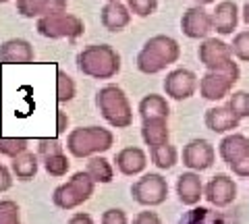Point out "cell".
Returning <instances> with one entry per match:
<instances>
[{
  "label": "cell",
  "mask_w": 249,
  "mask_h": 224,
  "mask_svg": "<svg viewBox=\"0 0 249 224\" xmlns=\"http://www.w3.org/2000/svg\"><path fill=\"white\" fill-rule=\"evenodd\" d=\"M178 58H181V46H178V42L170 35L158 34V35H152L142 46L135 65L139 69V73L156 75V73L166 71L170 65L178 63Z\"/></svg>",
  "instance_id": "6da1fadb"
},
{
  "label": "cell",
  "mask_w": 249,
  "mask_h": 224,
  "mask_svg": "<svg viewBox=\"0 0 249 224\" xmlns=\"http://www.w3.org/2000/svg\"><path fill=\"white\" fill-rule=\"evenodd\" d=\"M121 67V54L110 44H91L77 54V69L91 79H112Z\"/></svg>",
  "instance_id": "7a4b0ae2"
},
{
  "label": "cell",
  "mask_w": 249,
  "mask_h": 224,
  "mask_svg": "<svg viewBox=\"0 0 249 224\" xmlns=\"http://www.w3.org/2000/svg\"><path fill=\"white\" fill-rule=\"evenodd\" d=\"M96 106L98 112L108 125L114 129H127L133 125V108L124 89L108 83V86L100 87L96 94Z\"/></svg>",
  "instance_id": "3957f363"
},
{
  "label": "cell",
  "mask_w": 249,
  "mask_h": 224,
  "mask_svg": "<svg viewBox=\"0 0 249 224\" xmlns=\"http://www.w3.org/2000/svg\"><path fill=\"white\" fill-rule=\"evenodd\" d=\"M114 145V133L100 125L77 127L67 135V150L73 158H91Z\"/></svg>",
  "instance_id": "277c9868"
},
{
  "label": "cell",
  "mask_w": 249,
  "mask_h": 224,
  "mask_svg": "<svg viewBox=\"0 0 249 224\" xmlns=\"http://www.w3.org/2000/svg\"><path fill=\"white\" fill-rule=\"evenodd\" d=\"M93 191H96V181L85 172L79 171L75 172L71 179H67V183L58 185L52 193V204L58 210H75V207L83 206L85 202H89Z\"/></svg>",
  "instance_id": "5b68a950"
},
{
  "label": "cell",
  "mask_w": 249,
  "mask_h": 224,
  "mask_svg": "<svg viewBox=\"0 0 249 224\" xmlns=\"http://www.w3.org/2000/svg\"><path fill=\"white\" fill-rule=\"evenodd\" d=\"M218 154L232 174L239 179H249V137L237 131L224 135L222 141L218 143Z\"/></svg>",
  "instance_id": "8992f818"
},
{
  "label": "cell",
  "mask_w": 249,
  "mask_h": 224,
  "mask_svg": "<svg viewBox=\"0 0 249 224\" xmlns=\"http://www.w3.org/2000/svg\"><path fill=\"white\" fill-rule=\"evenodd\" d=\"M36 29L42 37H50V40H77L79 35H83L85 25L83 21L71 13H56V15H48V17L37 19Z\"/></svg>",
  "instance_id": "52a82bcc"
},
{
  "label": "cell",
  "mask_w": 249,
  "mask_h": 224,
  "mask_svg": "<svg viewBox=\"0 0 249 224\" xmlns=\"http://www.w3.org/2000/svg\"><path fill=\"white\" fill-rule=\"evenodd\" d=\"M197 58L208 71H241L239 65L232 60L231 44L218 40V37H206L199 44Z\"/></svg>",
  "instance_id": "ba28073f"
},
{
  "label": "cell",
  "mask_w": 249,
  "mask_h": 224,
  "mask_svg": "<svg viewBox=\"0 0 249 224\" xmlns=\"http://www.w3.org/2000/svg\"><path fill=\"white\" fill-rule=\"evenodd\" d=\"M131 195L139 206L156 207L168 199V183L158 172H145L142 179L131 185Z\"/></svg>",
  "instance_id": "9c48e42d"
},
{
  "label": "cell",
  "mask_w": 249,
  "mask_h": 224,
  "mask_svg": "<svg viewBox=\"0 0 249 224\" xmlns=\"http://www.w3.org/2000/svg\"><path fill=\"white\" fill-rule=\"evenodd\" d=\"M239 79L241 71H208L199 79V96L208 102H220L232 94Z\"/></svg>",
  "instance_id": "30bf717a"
},
{
  "label": "cell",
  "mask_w": 249,
  "mask_h": 224,
  "mask_svg": "<svg viewBox=\"0 0 249 224\" xmlns=\"http://www.w3.org/2000/svg\"><path fill=\"white\" fill-rule=\"evenodd\" d=\"M162 87H164V94L170 100L185 102V100L196 96V91L199 89V79H197V75L193 73L191 69L181 67V69H173V71L166 75Z\"/></svg>",
  "instance_id": "8fae6325"
},
{
  "label": "cell",
  "mask_w": 249,
  "mask_h": 224,
  "mask_svg": "<svg viewBox=\"0 0 249 224\" xmlns=\"http://www.w3.org/2000/svg\"><path fill=\"white\" fill-rule=\"evenodd\" d=\"M183 164L193 172H204L208 168H212L216 162V150L208 139H191L187 145H183V154H181Z\"/></svg>",
  "instance_id": "7c38bea8"
},
{
  "label": "cell",
  "mask_w": 249,
  "mask_h": 224,
  "mask_svg": "<svg viewBox=\"0 0 249 224\" xmlns=\"http://www.w3.org/2000/svg\"><path fill=\"white\" fill-rule=\"evenodd\" d=\"M181 32L189 37V40H206V37L214 32L212 15L204 11V6H191L187 9L181 17Z\"/></svg>",
  "instance_id": "4fadbf2b"
},
{
  "label": "cell",
  "mask_w": 249,
  "mask_h": 224,
  "mask_svg": "<svg viewBox=\"0 0 249 224\" xmlns=\"http://www.w3.org/2000/svg\"><path fill=\"white\" fill-rule=\"evenodd\" d=\"M204 197L210 206L227 207L237 199V183L229 174H216L206 183Z\"/></svg>",
  "instance_id": "5bb4252c"
},
{
  "label": "cell",
  "mask_w": 249,
  "mask_h": 224,
  "mask_svg": "<svg viewBox=\"0 0 249 224\" xmlns=\"http://www.w3.org/2000/svg\"><path fill=\"white\" fill-rule=\"evenodd\" d=\"M34 60V46L23 37H13L0 44V65H31Z\"/></svg>",
  "instance_id": "9a60e30c"
},
{
  "label": "cell",
  "mask_w": 249,
  "mask_h": 224,
  "mask_svg": "<svg viewBox=\"0 0 249 224\" xmlns=\"http://www.w3.org/2000/svg\"><path fill=\"white\" fill-rule=\"evenodd\" d=\"M114 166H116V171L124 176H137L145 171L147 154L142 148L129 145V148L119 150V154L114 156Z\"/></svg>",
  "instance_id": "2e32d148"
},
{
  "label": "cell",
  "mask_w": 249,
  "mask_h": 224,
  "mask_svg": "<svg viewBox=\"0 0 249 224\" xmlns=\"http://www.w3.org/2000/svg\"><path fill=\"white\" fill-rule=\"evenodd\" d=\"M204 187L206 185L201 183L199 179V172H193V171H187L177 179V195H178V202L183 206H189V207H196L201 197H204Z\"/></svg>",
  "instance_id": "e0dca14e"
},
{
  "label": "cell",
  "mask_w": 249,
  "mask_h": 224,
  "mask_svg": "<svg viewBox=\"0 0 249 224\" xmlns=\"http://www.w3.org/2000/svg\"><path fill=\"white\" fill-rule=\"evenodd\" d=\"M67 0H17V13L27 19H42L48 15L65 13Z\"/></svg>",
  "instance_id": "ac0fdd59"
},
{
  "label": "cell",
  "mask_w": 249,
  "mask_h": 224,
  "mask_svg": "<svg viewBox=\"0 0 249 224\" xmlns=\"http://www.w3.org/2000/svg\"><path fill=\"white\" fill-rule=\"evenodd\" d=\"M204 122L212 133H232L235 129H239V119L232 114L229 106H214L208 108L204 114Z\"/></svg>",
  "instance_id": "d6986e66"
},
{
  "label": "cell",
  "mask_w": 249,
  "mask_h": 224,
  "mask_svg": "<svg viewBox=\"0 0 249 224\" xmlns=\"http://www.w3.org/2000/svg\"><path fill=\"white\" fill-rule=\"evenodd\" d=\"M212 23H214V32L220 35H231L237 29L239 23V6L232 0H222L216 4V9L212 13Z\"/></svg>",
  "instance_id": "ffe728a7"
},
{
  "label": "cell",
  "mask_w": 249,
  "mask_h": 224,
  "mask_svg": "<svg viewBox=\"0 0 249 224\" xmlns=\"http://www.w3.org/2000/svg\"><path fill=\"white\" fill-rule=\"evenodd\" d=\"M100 21L108 32H123L131 23L129 6H124L121 0L119 2H106V6L100 11Z\"/></svg>",
  "instance_id": "44dd1931"
},
{
  "label": "cell",
  "mask_w": 249,
  "mask_h": 224,
  "mask_svg": "<svg viewBox=\"0 0 249 224\" xmlns=\"http://www.w3.org/2000/svg\"><path fill=\"white\" fill-rule=\"evenodd\" d=\"M170 129L168 119H145L142 121V139L147 148H158L168 143Z\"/></svg>",
  "instance_id": "7402d4cb"
},
{
  "label": "cell",
  "mask_w": 249,
  "mask_h": 224,
  "mask_svg": "<svg viewBox=\"0 0 249 224\" xmlns=\"http://www.w3.org/2000/svg\"><path fill=\"white\" fill-rule=\"evenodd\" d=\"M137 112H139V117H142V121H145V119H168L170 106H168V100L164 96L147 94L139 100Z\"/></svg>",
  "instance_id": "603a6c76"
},
{
  "label": "cell",
  "mask_w": 249,
  "mask_h": 224,
  "mask_svg": "<svg viewBox=\"0 0 249 224\" xmlns=\"http://www.w3.org/2000/svg\"><path fill=\"white\" fill-rule=\"evenodd\" d=\"M177 224H229L227 216L206 206H196L189 212H185Z\"/></svg>",
  "instance_id": "cb8c5ba5"
},
{
  "label": "cell",
  "mask_w": 249,
  "mask_h": 224,
  "mask_svg": "<svg viewBox=\"0 0 249 224\" xmlns=\"http://www.w3.org/2000/svg\"><path fill=\"white\" fill-rule=\"evenodd\" d=\"M11 171H13V174L17 176L19 181H31L37 174V171H40V160H37V154L27 150L25 154L13 158L11 160Z\"/></svg>",
  "instance_id": "d4e9b609"
},
{
  "label": "cell",
  "mask_w": 249,
  "mask_h": 224,
  "mask_svg": "<svg viewBox=\"0 0 249 224\" xmlns=\"http://www.w3.org/2000/svg\"><path fill=\"white\" fill-rule=\"evenodd\" d=\"M85 172H88L96 185H108L114 179V166L110 160H106L104 156H91L88 160V166H85Z\"/></svg>",
  "instance_id": "484cf974"
},
{
  "label": "cell",
  "mask_w": 249,
  "mask_h": 224,
  "mask_svg": "<svg viewBox=\"0 0 249 224\" xmlns=\"http://www.w3.org/2000/svg\"><path fill=\"white\" fill-rule=\"evenodd\" d=\"M150 158H152V164H156L160 171H170L178 162V150L173 143H164V145H158V148H150Z\"/></svg>",
  "instance_id": "4316f807"
},
{
  "label": "cell",
  "mask_w": 249,
  "mask_h": 224,
  "mask_svg": "<svg viewBox=\"0 0 249 224\" xmlns=\"http://www.w3.org/2000/svg\"><path fill=\"white\" fill-rule=\"evenodd\" d=\"M29 150V139L25 137H2L0 135V156L17 158Z\"/></svg>",
  "instance_id": "83f0119b"
},
{
  "label": "cell",
  "mask_w": 249,
  "mask_h": 224,
  "mask_svg": "<svg viewBox=\"0 0 249 224\" xmlns=\"http://www.w3.org/2000/svg\"><path fill=\"white\" fill-rule=\"evenodd\" d=\"M77 96V86L71 75H67L65 71L56 73V102L67 104Z\"/></svg>",
  "instance_id": "f1b7e54d"
},
{
  "label": "cell",
  "mask_w": 249,
  "mask_h": 224,
  "mask_svg": "<svg viewBox=\"0 0 249 224\" xmlns=\"http://www.w3.org/2000/svg\"><path fill=\"white\" fill-rule=\"evenodd\" d=\"M69 168H71V162H69L65 152L56 154V156L44 158V171L48 172L50 176H54V179H62V176L69 172Z\"/></svg>",
  "instance_id": "f546056e"
},
{
  "label": "cell",
  "mask_w": 249,
  "mask_h": 224,
  "mask_svg": "<svg viewBox=\"0 0 249 224\" xmlns=\"http://www.w3.org/2000/svg\"><path fill=\"white\" fill-rule=\"evenodd\" d=\"M227 106L231 108L232 114H235L239 121L249 119V91H243V89L232 91V94L229 96Z\"/></svg>",
  "instance_id": "4dcf8cb0"
},
{
  "label": "cell",
  "mask_w": 249,
  "mask_h": 224,
  "mask_svg": "<svg viewBox=\"0 0 249 224\" xmlns=\"http://www.w3.org/2000/svg\"><path fill=\"white\" fill-rule=\"evenodd\" d=\"M231 50H232V56L239 58L241 63H249V29L235 34Z\"/></svg>",
  "instance_id": "1f68e13d"
},
{
  "label": "cell",
  "mask_w": 249,
  "mask_h": 224,
  "mask_svg": "<svg viewBox=\"0 0 249 224\" xmlns=\"http://www.w3.org/2000/svg\"><path fill=\"white\" fill-rule=\"evenodd\" d=\"M0 224H21V210L13 199H0Z\"/></svg>",
  "instance_id": "d6a6232c"
},
{
  "label": "cell",
  "mask_w": 249,
  "mask_h": 224,
  "mask_svg": "<svg viewBox=\"0 0 249 224\" xmlns=\"http://www.w3.org/2000/svg\"><path fill=\"white\" fill-rule=\"evenodd\" d=\"M127 4L137 17H150L158 9V0H127Z\"/></svg>",
  "instance_id": "836d02e7"
},
{
  "label": "cell",
  "mask_w": 249,
  "mask_h": 224,
  "mask_svg": "<svg viewBox=\"0 0 249 224\" xmlns=\"http://www.w3.org/2000/svg\"><path fill=\"white\" fill-rule=\"evenodd\" d=\"M56 154H62V143L58 139H37V156L48 158V156H56Z\"/></svg>",
  "instance_id": "e575fe53"
},
{
  "label": "cell",
  "mask_w": 249,
  "mask_h": 224,
  "mask_svg": "<svg viewBox=\"0 0 249 224\" xmlns=\"http://www.w3.org/2000/svg\"><path fill=\"white\" fill-rule=\"evenodd\" d=\"M100 224H129V218L121 207H108V210L102 214Z\"/></svg>",
  "instance_id": "d590c367"
},
{
  "label": "cell",
  "mask_w": 249,
  "mask_h": 224,
  "mask_svg": "<svg viewBox=\"0 0 249 224\" xmlns=\"http://www.w3.org/2000/svg\"><path fill=\"white\" fill-rule=\"evenodd\" d=\"M133 224H162V218L156 212H150V210H145V212H139L135 218H133Z\"/></svg>",
  "instance_id": "8d00e7d4"
},
{
  "label": "cell",
  "mask_w": 249,
  "mask_h": 224,
  "mask_svg": "<svg viewBox=\"0 0 249 224\" xmlns=\"http://www.w3.org/2000/svg\"><path fill=\"white\" fill-rule=\"evenodd\" d=\"M13 171L11 168H6L4 164H0V193L9 191L13 187Z\"/></svg>",
  "instance_id": "74e56055"
},
{
  "label": "cell",
  "mask_w": 249,
  "mask_h": 224,
  "mask_svg": "<svg viewBox=\"0 0 249 224\" xmlns=\"http://www.w3.org/2000/svg\"><path fill=\"white\" fill-rule=\"evenodd\" d=\"M67 224H96L93 222V218L89 214H85V212H77V214H73L71 218H69V222Z\"/></svg>",
  "instance_id": "f35d334b"
},
{
  "label": "cell",
  "mask_w": 249,
  "mask_h": 224,
  "mask_svg": "<svg viewBox=\"0 0 249 224\" xmlns=\"http://www.w3.org/2000/svg\"><path fill=\"white\" fill-rule=\"evenodd\" d=\"M56 117H58V122H56V131H58V133H65V131H67V127H69V117H67L65 112H58Z\"/></svg>",
  "instance_id": "ab89813d"
},
{
  "label": "cell",
  "mask_w": 249,
  "mask_h": 224,
  "mask_svg": "<svg viewBox=\"0 0 249 224\" xmlns=\"http://www.w3.org/2000/svg\"><path fill=\"white\" fill-rule=\"evenodd\" d=\"M243 21H245L247 25H249V0H247L245 6H243Z\"/></svg>",
  "instance_id": "60d3db41"
},
{
  "label": "cell",
  "mask_w": 249,
  "mask_h": 224,
  "mask_svg": "<svg viewBox=\"0 0 249 224\" xmlns=\"http://www.w3.org/2000/svg\"><path fill=\"white\" fill-rule=\"evenodd\" d=\"M196 2H197L199 6H206V4H212V2H216V0H196Z\"/></svg>",
  "instance_id": "b9f144b4"
},
{
  "label": "cell",
  "mask_w": 249,
  "mask_h": 224,
  "mask_svg": "<svg viewBox=\"0 0 249 224\" xmlns=\"http://www.w3.org/2000/svg\"><path fill=\"white\" fill-rule=\"evenodd\" d=\"M106 2H119V0H106Z\"/></svg>",
  "instance_id": "7bdbcfd3"
},
{
  "label": "cell",
  "mask_w": 249,
  "mask_h": 224,
  "mask_svg": "<svg viewBox=\"0 0 249 224\" xmlns=\"http://www.w3.org/2000/svg\"><path fill=\"white\" fill-rule=\"evenodd\" d=\"M4 2H9V0H0V4H4Z\"/></svg>",
  "instance_id": "ee69618b"
}]
</instances>
